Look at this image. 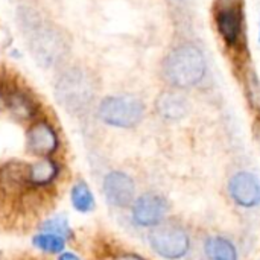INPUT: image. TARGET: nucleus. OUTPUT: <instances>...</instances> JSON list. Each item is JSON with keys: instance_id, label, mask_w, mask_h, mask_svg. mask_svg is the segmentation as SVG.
Wrapping results in <instances>:
<instances>
[{"instance_id": "nucleus-22", "label": "nucleus", "mask_w": 260, "mask_h": 260, "mask_svg": "<svg viewBox=\"0 0 260 260\" xmlns=\"http://www.w3.org/2000/svg\"><path fill=\"white\" fill-rule=\"evenodd\" d=\"M256 136H257V140L260 142V123H257V128H256Z\"/></svg>"}, {"instance_id": "nucleus-14", "label": "nucleus", "mask_w": 260, "mask_h": 260, "mask_svg": "<svg viewBox=\"0 0 260 260\" xmlns=\"http://www.w3.org/2000/svg\"><path fill=\"white\" fill-rule=\"evenodd\" d=\"M9 105L11 113L20 119V120H29L37 114V105L35 102L23 91H15L9 96V101L6 102Z\"/></svg>"}, {"instance_id": "nucleus-20", "label": "nucleus", "mask_w": 260, "mask_h": 260, "mask_svg": "<svg viewBox=\"0 0 260 260\" xmlns=\"http://www.w3.org/2000/svg\"><path fill=\"white\" fill-rule=\"evenodd\" d=\"M58 260H81L76 254H73V253H61L59 254V259Z\"/></svg>"}, {"instance_id": "nucleus-23", "label": "nucleus", "mask_w": 260, "mask_h": 260, "mask_svg": "<svg viewBox=\"0 0 260 260\" xmlns=\"http://www.w3.org/2000/svg\"><path fill=\"white\" fill-rule=\"evenodd\" d=\"M259 43H260V30H259Z\"/></svg>"}, {"instance_id": "nucleus-5", "label": "nucleus", "mask_w": 260, "mask_h": 260, "mask_svg": "<svg viewBox=\"0 0 260 260\" xmlns=\"http://www.w3.org/2000/svg\"><path fill=\"white\" fill-rule=\"evenodd\" d=\"M29 46L35 61L44 67L58 64L69 50L66 38L61 32L47 23L32 26L29 34Z\"/></svg>"}, {"instance_id": "nucleus-12", "label": "nucleus", "mask_w": 260, "mask_h": 260, "mask_svg": "<svg viewBox=\"0 0 260 260\" xmlns=\"http://www.w3.org/2000/svg\"><path fill=\"white\" fill-rule=\"evenodd\" d=\"M155 110L161 119L177 122L187 116L189 102L183 94L177 91H163L155 101Z\"/></svg>"}, {"instance_id": "nucleus-11", "label": "nucleus", "mask_w": 260, "mask_h": 260, "mask_svg": "<svg viewBox=\"0 0 260 260\" xmlns=\"http://www.w3.org/2000/svg\"><path fill=\"white\" fill-rule=\"evenodd\" d=\"M59 177V165L52 157L40 158L27 166L23 171V181L32 187H49Z\"/></svg>"}, {"instance_id": "nucleus-18", "label": "nucleus", "mask_w": 260, "mask_h": 260, "mask_svg": "<svg viewBox=\"0 0 260 260\" xmlns=\"http://www.w3.org/2000/svg\"><path fill=\"white\" fill-rule=\"evenodd\" d=\"M247 94L251 107L260 113V79L253 70L247 73Z\"/></svg>"}, {"instance_id": "nucleus-10", "label": "nucleus", "mask_w": 260, "mask_h": 260, "mask_svg": "<svg viewBox=\"0 0 260 260\" xmlns=\"http://www.w3.org/2000/svg\"><path fill=\"white\" fill-rule=\"evenodd\" d=\"M229 193L232 200L245 209L260 204V180L257 175L242 171L235 174L229 181Z\"/></svg>"}, {"instance_id": "nucleus-13", "label": "nucleus", "mask_w": 260, "mask_h": 260, "mask_svg": "<svg viewBox=\"0 0 260 260\" xmlns=\"http://www.w3.org/2000/svg\"><path fill=\"white\" fill-rule=\"evenodd\" d=\"M204 253L210 260H238V250L232 241L222 236H210L204 244Z\"/></svg>"}, {"instance_id": "nucleus-6", "label": "nucleus", "mask_w": 260, "mask_h": 260, "mask_svg": "<svg viewBox=\"0 0 260 260\" xmlns=\"http://www.w3.org/2000/svg\"><path fill=\"white\" fill-rule=\"evenodd\" d=\"M215 24L227 46H239L244 35V14L241 0H219L215 12Z\"/></svg>"}, {"instance_id": "nucleus-4", "label": "nucleus", "mask_w": 260, "mask_h": 260, "mask_svg": "<svg viewBox=\"0 0 260 260\" xmlns=\"http://www.w3.org/2000/svg\"><path fill=\"white\" fill-rule=\"evenodd\" d=\"M149 245L155 254L166 260L183 259L190 250V236L184 227L175 222H161L151 229Z\"/></svg>"}, {"instance_id": "nucleus-21", "label": "nucleus", "mask_w": 260, "mask_h": 260, "mask_svg": "<svg viewBox=\"0 0 260 260\" xmlns=\"http://www.w3.org/2000/svg\"><path fill=\"white\" fill-rule=\"evenodd\" d=\"M5 105H6V99H5V96L2 94V91H0V111L5 108Z\"/></svg>"}, {"instance_id": "nucleus-15", "label": "nucleus", "mask_w": 260, "mask_h": 260, "mask_svg": "<svg viewBox=\"0 0 260 260\" xmlns=\"http://www.w3.org/2000/svg\"><path fill=\"white\" fill-rule=\"evenodd\" d=\"M70 200H72L73 209L79 213H90L94 210V206H96L94 197H93L88 184L84 181H78L72 186Z\"/></svg>"}, {"instance_id": "nucleus-9", "label": "nucleus", "mask_w": 260, "mask_h": 260, "mask_svg": "<svg viewBox=\"0 0 260 260\" xmlns=\"http://www.w3.org/2000/svg\"><path fill=\"white\" fill-rule=\"evenodd\" d=\"M59 148L56 129L46 120L34 122L26 133V149L29 154L44 158L52 157Z\"/></svg>"}, {"instance_id": "nucleus-3", "label": "nucleus", "mask_w": 260, "mask_h": 260, "mask_svg": "<svg viewBox=\"0 0 260 260\" xmlns=\"http://www.w3.org/2000/svg\"><path fill=\"white\" fill-rule=\"evenodd\" d=\"M99 119L114 128H134L145 117V104L131 94L108 96L98 107Z\"/></svg>"}, {"instance_id": "nucleus-1", "label": "nucleus", "mask_w": 260, "mask_h": 260, "mask_svg": "<svg viewBox=\"0 0 260 260\" xmlns=\"http://www.w3.org/2000/svg\"><path fill=\"white\" fill-rule=\"evenodd\" d=\"M207 75V61L203 50L192 43L174 47L163 61V76L169 85L189 90L203 82Z\"/></svg>"}, {"instance_id": "nucleus-16", "label": "nucleus", "mask_w": 260, "mask_h": 260, "mask_svg": "<svg viewBox=\"0 0 260 260\" xmlns=\"http://www.w3.org/2000/svg\"><path fill=\"white\" fill-rule=\"evenodd\" d=\"M34 247L47 254H61L66 248V239L53 233H40L34 238Z\"/></svg>"}, {"instance_id": "nucleus-2", "label": "nucleus", "mask_w": 260, "mask_h": 260, "mask_svg": "<svg viewBox=\"0 0 260 260\" xmlns=\"http://www.w3.org/2000/svg\"><path fill=\"white\" fill-rule=\"evenodd\" d=\"M98 85L90 72L82 67H70L59 73L55 82V98L70 114L79 116L93 105Z\"/></svg>"}, {"instance_id": "nucleus-17", "label": "nucleus", "mask_w": 260, "mask_h": 260, "mask_svg": "<svg viewBox=\"0 0 260 260\" xmlns=\"http://www.w3.org/2000/svg\"><path fill=\"white\" fill-rule=\"evenodd\" d=\"M43 232L58 235V236H61V238H64V239L72 238V229H70V225H69V221H67L66 218H61V216H56V218L49 219V221L43 225Z\"/></svg>"}, {"instance_id": "nucleus-7", "label": "nucleus", "mask_w": 260, "mask_h": 260, "mask_svg": "<svg viewBox=\"0 0 260 260\" xmlns=\"http://www.w3.org/2000/svg\"><path fill=\"white\" fill-rule=\"evenodd\" d=\"M169 212V203L165 197L148 192L134 200L131 206V218L134 224L143 229H154L161 224Z\"/></svg>"}, {"instance_id": "nucleus-19", "label": "nucleus", "mask_w": 260, "mask_h": 260, "mask_svg": "<svg viewBox=\"0 0 260 260\" xmlns=\"http://www.w3.org/2000/svg\"><path fill=\"white\" fill-rule=\"evenodd\" d=\"M114 260H145L143 257L137 256V254H133V253H125V254H120L117 256Z\"/></svg>"}, {"instance_id": "nucleus-8", "label": "nucleus", "mask_w": 260, "mask_h": 260, "mask_svg": "<svg viewBox=\"0 0 260 260\" xmlns=\"http://www.w3.org/2000/svg\"><path fill=\"white\" fill-rule=\"evenodd\" d=\"M102 190L107 203L117 209L131 207L136 200V183L122 171L108 172L104 178Z\"/></svg>"}]
</instances>
